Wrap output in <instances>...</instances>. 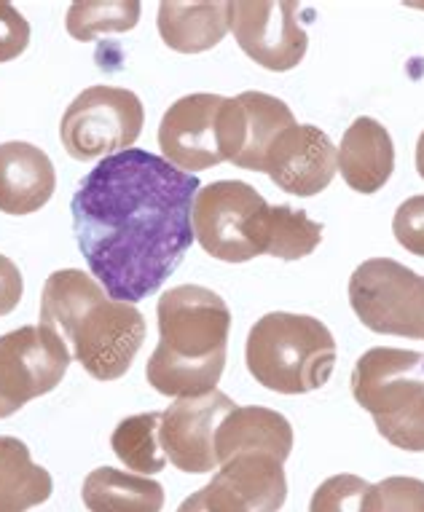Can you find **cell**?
<instances>
[{
  "instance_id": "cell-1",
  "label": "cell",
  "mask_w": 424,
  "mask_h": 512,
  "mask_svg": "<svg viewBox=\"0 0 424 512\" xmlns=\"http://www.w3.org/2000/svg\"><path fill=\"white\" fill-rule=\"evenodd\" d=\"M199 188V177L140 148L102 159L78 183L73 234L113 301H143L175 274L194 242L191 207Z\"/></svg>"
},
{
  "instance_id": "cell-2",
  "label": "cell",
  "mask_w": 424,
  "mask_h": 512,
  "mask_svg": "<svg viewBox=\"0 0 424 512\" xmlns=\"http://www.w3.org/2000/svg\"><path fill=\"white\" fill-rule=\"evenodd\" d=\"M41 325L54 330L97 381L124 376L145 341V319L135 303L113 301L97 279L78 269L46 279Z\"/></svg>"
},
{
  "instance_id": "cell-3",
  "label": "cell",
  "mask_w": 424,
  "mask_h": 512,
  "mask_svg": "<svg viewBox=\"0 0 424 512\" xmlns=\"http://www.w3.org/2000/svg\"><path fill=\"white\" fill-rule=\"evenodd\" d=\"M156 317L159 346L145 365L148 384L167 397L218 389L229 352V303L210 287L178 285L159 298Z\"/></svg>"
},
{
  "instance_id": "cell-4",
  "label": "cell",
  "mask_w": 424,
  "mask_h": 512,
  "mask_svg": "<svg viewBox=\"0 0 424 512\" xmlns=\"http://www.w3.org/2000/svg\"><path fill=\"white\" fill-rule=\"evenodd\" d=\"M290 451L293 427L282 413L237 405L215 435L218 472L210 483L242 512H280L288 499L285 462Z\"/></svg>"
},
{
  "instance_id": "cell-5",
  "label": "cell",
  "mask_w": 424,
  "mask_h": 512,
  "mask_svg": "<svg viewBox=\"0 0 424 512\" xmlns=\"http://www.w3.org/2000/svg\"><path fill=\"white\" fill-rule=\"evenodd\" d=\"M245 360L261 387L280 395H306L328 384L336 368V341L320 319L272 311L250 330Z\"/></svg>"
},
{
  "instance_id": "cell-6",
  "label": "cell",
  "mask_w": 424,
  "mask_h": 512,
  "mask_svg": "<svg viewBox=\"0 0 424 512\" xmlns=\"http://www.w3.org/2000/svg\"><path fill=\"white\" fill-rule=\"evenodd\" d=\"M424 354L376 346L352 370V395L374 416L384 440L408 454L424 451Z\"/></svg>"
},
{
  "instance_id": "cell-7",
  "label": "cell",
  "mask_w": 424,
  "mask_h": 512,
  "mask_svg": "<svg viewBox=\"0 0 424 512\" xmlns=\"http://www.w3.org/2000/svg\"><path fill=\"white\" fill-rule=\"evenodd\" d=\"M272 204L242 180H218L199 188L191 207L194 239L207 255L247 263L263 255V236Z\"/></svg>"
},
{
  "instance_id": "cell-8",
  "label": "cell",
  "mask_w": 424,
  "mask_h": 512,
  "mask_svg": "<svg viewBox=\"0 0 424 512\" xmlns=\"http://www.w3.org/2000/svg\"><path fill=\"white\" fill-rule=\"evenodd\" d=\"M145 110L135 92L119 86H89L70 102L60 124L70 159L94 161L129 151L143 135Z\"/></svg>"
},
{
  "instance_id": "cell-9",
  "label": "cell",
  "mask_w": 424,
  "mask_h": 512,
  "mask_svg": "<svg viewBox=\"0 0 424 512\" xmlns=\"http://www.w3.org/2000/svg\"><path fill=\"white\" fill-rule=\"evenodd\" d=\"M349 303L365 328L424 341V277L392 258H371L349 277Z\"/></svg>"
},
{
  "instance_id": "cell-10",
  "label": "cell",
  "mask_w": 424,
  "mask_h": 512,
  "mask_svg": "<svg viewBox=\"0 0 424 512\" xmlns=\"http://www.w3.org/2000/svg\"><path fill=\"white\" fill-rule=\"evenodd\" d=\"M70 357L68 344L46 325H25L0 336V419L60 387Z\"/></svg>"
},
{
  "instance_id": "cell-11",
  "label": "cell",
  "mask_w": 424,
  "mask_h": 512,
  "mask_svg": "<svg viewBox=\"0 0 424 512\" xmlns=\"http://www.w3.org/2000/svg\"><path fill=\"white\" fill-rule=\"evenodd\" d=\"M298 14L301 6L293 0H229V30L253 62L285 73L298 68L309 46Z\"/></svg>"
},
{
  "instance_id": "cell-12",
  "label": "cell",
  "mask_w": 424,
  "mask_h": 512,
  "mask_svg": "<svg viewBox=\"0 0 424 512\" xmlns=\"http://www.w3.org/2000/svg\"><path fill=\"white\" fill-rule=\"evenodd\" d=\"M234 408L237 403L218 389L202 397H178L162 413L159 424V440L167 462L188 475H207L218 470L215 435Z\"/></svg>"
},
{
  "instance_id": "cell-13",
  "label": "cell",
  "mask_w": 424,
  "mask_h": 512,
  "mask_svg": "<svg viewBox=\"0 0 424 512\" xmlns=\"http://www.w3.org/2000/svg\"><path fill=\"white\" fill-rule=\"evenodd\" d=\"M221 94H188L172 102L159 124V148L172 167L186 175L218 167L221 151Z\"/></svg>"
},
{
  "instance_id": "cell-14",
  "label": "cell",
  "mask_w": 424,
  "mask_h": 512,
  "mask_svg": "<svg viewBox=\"0 0 424 512\" xmlns=\"http://www.w3.org/2000/svg\"><path fill=\"white\" fill-rule=\"evenodd\" d=\"M296 124L293 110L263 92L226 97L221 110V151L239 169L263 172L266 156L277 137Z\"/></svg>"
},
{
  "instance_id": "cell-15",
  "label": "cell",
  "mask_w": 424,
  "mask_h": 512,
  "mask_svg": "<svg viewBox=\"0 0 424 512\" xmlns=\"http://www.w3.org/2000/svg\"><path fill=\"white\" fill-rule=\"evenodd\" d=\"M263 172L293 196H317L339 172V151L320 126L293 124L266 156Z\"/></svg>"
},
{
  "instance_id": "cell-16",
  "label": "cell",
  "mask_w": 424,
  "mask_h": 512,
  "mask_svg": "<svg viewBox=\"0 0 424 512\" xmlns=\"http://www.w3.org/2000/svg\"><path fill=\"white\" fill-rule=\"evenodd\" d=\"M57 191L54 164L38 145L11 140L0 145V212L33 215Z\"/></svg>"
},
{
  "instance_id": "cell-17",
  "label": "cell",
  "mask_w": 424,
  "mask_h": 512,
  "mask_svg": "<svg viewBox=\"0 0 424 512\" xmlns=\"http://www.w3.org/2000/svg\"><path fill=\"white\" fill-rule=\"evenodd\" d=\"M336 151L341 177L357 194H376L392 177L395 145L390 132L376 118H355Z\"/></svg>"
},
{
  "instance_id": "cell-18",
  "label": "cell",
  "mask_w": 424,
  "mask_h": 512,
  "mask_svg": "<svg viewBox=\"0 0 424 512\" xmlns=\"http://www.w3.org/2000/svg\"><path fill=\"white\" fill-rule=\"evenodd\" d=\"M159 35L172 51L199 54L215 49L229 33V0L215 3H159Z\"/></svg>"
},
{
  "instance_id": "cell-19",
  "label": "cell",
  "mask_w": 424,
  "mask_h": 512,
  "mask_svg": "<svg viewBox=\"0 0 424 512\" xmlns=\"http://www.w3.org/2000/svg\"><path fill=\"white\" fill-rule=\"evenodd\" d=\"M84 504L89 512H162L164 488L148 475L97 467L84 480Z\"/></svg>"
},
{
  "instance_id": "cell-20",
  "label": "cell",
  "mask_w": 424,
  "mask_h": 512,
  "mask_svg": "<svg viewBox=\"0 0 424 512\" xmlns=\"http://www.w3.org/2000/svg\"><path fill=\"white\" fill-rule=\"evenodd\" d=\"M54 491L49 470L33 462L19 437L0 435V512H27Z\"/></svg>"
},
{
  "instance_id": "cell-21",
  "label": "cell",
  "mask_w": 424,
  "mask_h": 512,
  "mask_svg": "<svg viewBox=\"0 0 424 512\" xmlns=\"http://www.w3.org/2000/svg\"><path fill=\"white\" fill-rule=\"evenodd\" d=\"M162 413H137L119 421L113 429V454L127 464L137 475H156L167 467L162 440H159Z\"/></svg>"
},
{
  "instance_id": "cell-22",
  "label": "cell",
  "mask_w": 424,
  "mask_h": 512,
  "mask_svg": "<svg viewBox=\"0 0 424 512\" xmlns=\"http://www.w3.org/2000/svg\"><path fill=\"white\" fill-rule=\"evenodd\" d=\"M323 242V226L314 223L304 210H293L288 204H277L269 210L266 236H263V255L298 261L312 255Z\"/></svg>"
},
{
  "instance_id": "cell-23",
  "label": "cell",
  "mask_w": 424,
  "mask_h": 512,
  "mask_svg": "<svg viewBox=\"0 0 424 512\" xmlns=\"http://www.w3.org/2000/svg\"><path fill=\"white\" fill-rule=\"evenodd\" d=\"M137 0H78L68 11V33L76 41H94L102 33H124L140 22Z\"/></svg>"
},
{
  "instance_id": "cell-24",
  "label": "cell",
  "mask_w": 424,
  "mask_h": 512,
  "mask_svg": "<svg viewBox=\"0 0 424 512\" xmlns=\"http://www.w3.org/2000/svg\"><path fill=\"white\" fill-rule=\"evenodd\" d=\"M363 512H424V480L395 475L368 486Z\"/></svg>"
},
{
  "instance_id": "cell-25",
  "label": "cell",
  "mask_w": 424,
  "mask_h": 512,
  "mask_svg": "<svg viewBox=\"0 0 424 512\" xmlns=\"http://www.w3.org/2000/svg\"><path fill=\"white\" fill-rule=\"evenodd\" d=\"M368 486L371 483L357 475H333L314 491L309 512H363V496Z\"/></svg>"
},
{
  "instance_id": "cell-26",
  "label": "cell",
  "mask_w": 424,
  "mask_h": 512,
  "mask_svg": "<svg viewBox=\"0 0 424 512\" xmlns=\"http://www.w3.org/2000/svg\"><path fill=\"white\" fill-rule=\"evenodd\" d=\"M392 234L400 247L424 258V196H411L400 204L392 220Z\"/></svg>"
},
{
  "instance_id": "cell-27",
  "label": "cell",
  "mask_w": 424,
  "mask_h": 512,
  "mask_svg": "<svg viewBox=\"0 0 424 512\" xmlns=\"http://www.w3.org/2000/svg\"><path fill=\"white\" fill-rule=\"evenodd\" d=\"M30 46V25L14 9V3L0 0V62H11Z\"/></svg>"
},
{
  "instance_id": "cell-28",
  "label": "cell",
  "mask_w": 424,
  "mask_h": 512,
  "mask_svg": "<svg viewBox=\"0 0 424 512\" xmlns=\"http://www.w3.org/2000/svg\"><path fill=\"white\" fill-rule=\"evenodd\" d=\"M25 293V282H22V271L11 258L0 255V317H6L17 309Z\"/></svg>"
},
{
  "instance_id": "cell-29",
  "label": "cell",
  "mask_w": 424,
  "mask_h": 512,
  "mask_svg": "<svg viewBox=\"0 0 424 512\" xmlns=\"http://www.w3.org/2000/svg\"><path fill=\"white\" fill-rule=\"evenodd\" d=\"M178 512H223V507L212 499L210 488H199L196 494H191L186 502L180 504Z\"/></svg>"
},
{
  "instance_id": "cell-30",
  "label": "cell",
  "mask_w": 424,
  "mask_h": 512,
  "mask_svg": "<svg viewBox=\"0 0 424 512\" xmlns=\"http://www.w3.org/2000/svg\"><path fill=\"white\" fill-rule=\"evenodd\" d=\"M416 172L424 180V132L419 135V143H416Z\"/></svg>"
},
{
  "instance_id": "cell-31",
  "label": "cell",
  "mask_w": 424,
  "mask_h": 512,
  "mask_svg": "<svg viewBox=\"0 0 424 512\" xmlns=\"http://www.w3.org/2000/svg\"><path fill=\"white\" fill-rule=\"evenodd\" d=\"M422 373H424V360H422Z\"/></svg>"
}]
</instances>
